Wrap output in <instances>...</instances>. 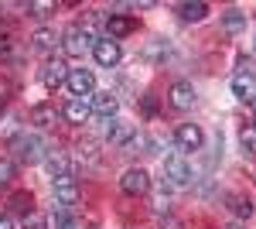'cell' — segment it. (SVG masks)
<instances>
[{
    "mask_svg": "<svg viewBox=\"0 0 256 229\" xmlns=\"http://www.w3.org/2000/svg\"><path fill=\"white\" fill-rule=\"evenodd\" d=\"M65 89L72 93V99H86V96L96 93V76H92L89 69H68Z\"/></svg>",
    "mask_w": 256,
    "mask_h": 229,
    "instance_id": "1",
    "label": "cell"
},
{
    "mask_svg": "<svg viewBox=\"0 0 256 229\" xmlns=\"http://www.w3.org/2000/svg\"><path fill=\"white\" fill-rule=\"evenodd\" d=\"M92 45H96V38H92L86 28H79V24L62 35V48H65V55H72V58H79L82 52H89Z\"/></svg>",
    "mask_w": 256,
    "mask_h": 229,
    "instance_id": "2",
    "label": "cell"
},
{
    "mask_svg": "<svg viewBox=\"0 0 256 229\" xmlns=\"http://www.w3.org/2000/svg\"><path fill=\"white\" fill-rule=\"evenodd\" d=\"M164 178H168L174 188L192 185V164L184 161V154H171V157L164 161Z\"/></svg>",
    "mask_w": 256,
    "mask_h": 229,
    "instance_id": "3",
    "label": "cell"
},
{
    "mask_svg": "<svg viewBox=\"0 0 256 229\" xmlns=\"http://www.w3.org/2000/svg\"><path fill=\"white\" fill-rule=\"evenodd\" d=\"M92 58H96L99 69H113V65H120V58H123V48L113 38H99L92 45Z\"/></svg>",
    "mask_w": 256,
    "mask_h": 229,
    "instance_id": "4",
    "label": "cell"
},
{
    "mask_svg": "<svg viewBox=\"0 0 256 229\" xmlns=\"http://www.w3.org/2000/svg\"><path fill=\"white\" fill-rule=\"evenodd\" d=\"M41 137L38 134H18L14 137V151H18V161L24 164H38L41 161Z\"/></svg>",
    "mask_w": 256,
    "mask_h": 229,
    "instance_id": "5",
    "label": "cell"
},
{
    "mask_svg": "<svg viewBox=\"0 0 256 229\" xmlns=\"http://www.w3.org/2000/svg\"><path fill=\"white\" fill-rule=\"evenodd\" d=\"M174 144H178V151H202L205 134H202L198 123H181V127L174 130Z\"/></svg>",
    "mask_w": 256,
    "mask_h": 229,
    "instance_id": "6",
    "label": "cell"
},
{
    "mask_svg": "<svg viewBox=\"0 0 256 229\" xmlns=\"http://www.w3.org/2000/svg\"><path fill=\"white\" fill-rule=\"evenodd\" d=\"M120 188L126 191V195H147L150 191V174L144 171V168H126L123 178H120Z\"/></svg>",
    "mask_w": 256,
    "mask_h": 229,
    "instance_id": "7",
    "label": "cell"
},
{
    "mask_svg": "<svg viewBox=\"0 0 256 229\" xmlns=\"http://www.w3.org/2000/svg\"><path fill=\"white\" fill-rule=\"evenodd\" d=\"M232 96L246 106H256V72H236L232 76Z\"/></svg>",
    "mask_w": 256,
    "mask_h": 229,
    "instance_id": "8",
    "label": "cell"
},
{
    "mask_svg": "<svg viewBox=\"0 0 256 229\" xmlns=\"http://www.w3.org/2000/svg\"><path fill=\"white\" fill-rule=\"evenodd\" d=\"M65 79H68V65L62 58H48L44 69H41V82L48 89H58V86H65Z\"/></svg>",
    "mask_w": 256,
    "mask_h": 229,
    "instance_id": "9",
    "label": "cell"
},
{
    "mask_svg": "<svg viewBox=\"0 0 256 229\" xmlns=\"http://www.w3.org/2000/svg\"><path fill=\"white\" fill-rule=\"evenodd\" d=\"M89 110H92L96 116H102V120H110V116H116L120 99L113 93H92L89 96Z\"/></svg>",
    "mask_w": 256,
    "mask_h": 229,
    "instance_id": "10",
    "label": "cell"
},
{
    "mask_svg": "<svg viewBox=\"0 0 256 229\" xmlns=\"http://www.w3.org/2000/svg\"><path fill=\"white\" fill-rule=\"evenodd\" d=\"M55 198H58V205H76L79 202V185H76L72 174L55 178Z\"/></svg>",
    "mask_w": 256,
    "mask_h": 229,
    "instance_id": "11",
    "label": "cell"
},
{
    "mask_svg": "<svg viewBox=\"0 0 256 229\" xmlns=\"http://www.w3.org/2000/svg\"><path fill=\"white\" fill-rule=\"evenodd\" d=\"M168 99H171V106H174V110H192V103H195V86L181 79V82H174V86H171Z\"/></svg>",
    "mask_w": 256,
    "mask_h": 229,
    "instance_id": "12",
    "label": "cell"
},
{
    "mask_svg": "<svg viewBox=\"0 0 256 229\" xmlns=\"http://www.w3.org/2000/svg\"><path fill=\"white\" fill-rule=\"evenodd\" d=\"M62 116H65L72 127H82V123L92 116V110H89V103H86V99H68V103L62 106Z\"/></svg>",
    "mask_w": 256,
    "mask_h": 229,
    "instance_id": "13",
    "label": "cell"
},
{
    "mask_svg": "<svg viewBox=\"0 0 256 229\" xmlns=\"http://www.w3.org/2000/svg\"><path fill=\"white\" fill-rule=\"evenodd\" d=\"M106 31H110V38H113V41L126 38V35H134V31H137V18H123V14H110V21H106Z\"/></svg>",
    "mask_w": 256,
    "mask_h": 229,
    "instance_id": "14",
    "label": "cell"
},
{
    "mask_svg": "<svg viewBox=\"0 0 256 229\" xmlns=\"http://www.w3.org/2000/svg\"><path fill=\"white\" fill-rule=\"evenodd\" d=\"M134 137H137V127H134V123H113V127H110V144H113V147L130 144Z\"/></svg>",
    "mask_w": 256,
    "mask_h": 229,
    "instance_id": "15",
    "label": "cell"
},
{
    "mask_svg": "<svg viewBox=\"0 0 256 229\" xmlns=\"http://www.w3.org/2000/svg\"><path fill=\"white\" fill-rule=\"evenodd\" d=\"M178 14L184 21H205L208 18V4H202V0H195V4H178Z\"/></svg>",
    "mask_w": 256,
    "mask_h": 229,
    "instance_id": "16",
    "label": "cell"
},
{
    "mask_svg": "<svg viewBox=\"0 0 256 229\" xmlns=\"http://www.w3.org/2000/svg\"><path fill=\"white\" fill-rule=\"evenodd\" d=\"M55 106H48V103H38V106H34V110H31V123H34V127H52V123H55Z\"/></svg>",
    "mask_w": 256,
    "mask_h": 229,
    "instance_id": "17",
    "label": "cell"
},
{
    "mask_svg": "<svg viewBox=\"0 0 256 229\" xmlns=\"http://www.w3.org/2000/svg\"><path fill=\"white\" fill-rule=\"evenodd\" d=\"M44 164H48V171H52V178H62V174H72V171H68V157H65V151H52Z\"/></svg>",
    "mask_w": 256,
    "mask_h": 229,
    "instance_id": "18",
    "label": "cell"
},
{
    "mask_svg": "<svg viewBox=\"0 0 256 229\" xmlns=\"http://www.w3.org/2000/svg\"><path fill=\"white\" fill-rule=\"evenodd\" d=\"M222 24H226V31H242V28H246V14H242L239 7H229V11L222 14Z\"/></svg>",
    "mask_w": 256,
    "mask_h": 229,
    "instance_id": "19",
    "label": "cell"
},
{
    "mask_svg": "<svg viewBox=\"0 0 256 229\" xmlns=\"http://www.w3.org/2000/svg\"><path fill=\"white\" fill-rule=\"evenodd\" d=\"M229 202H232V205H229V209L236 212L239 219H250V215H253V202H250V198H246V195H232V198H229Z\"/></svg>",
    "mask_w": 256,
    "mask_h": 229,
    "instance_id": "20",
    "label": "cell"
},
{
    "mask_svg": "<svg viewBox=\"0 0 256 229\" xmlns=\"http://www.w3.org/2000/svg\"><path fill=\"white\" fill-rule=\"evenodd\" d=\"M55 31H48V28H38L34 31V48H41V52H48V48H55Z\"/></svg>",
    "mask_w": 256,
    "mask_h": 229,
    "instance_id": "21",
    "label": "cell"
},
{
    "mask_svg": "<svg viewBox=\"0 0 256 229\" xmlns=\"http://www.w3.org/2000/svg\"><path fill=\"white\" fill-rule=\"evenodd\" d=\"M14 174H18V164H14L10 157H0V185H10Z\"/></svg>",
    "mask_w": 256,
    "mask_h": 229,
    "instance_id": "22",
    "label": "cell"
},
{
    "mask_svg": "<svg viewBox=\"0 0 256 229\" xmlns=\"http://www.w3.org/2000/svg\"><path fill=\"white\" fill-rule=\"evenodd\" d=\"M239 144H242V151H246V154H253V157H256V127H246V130L239 134Z\"/></svg>",
    "mask_w": 256,
    "mask_h": 229,
    "instance_id": "23",
    "label": "cell"
},
{
    "mask_svg": "<svg viewBox=\"0 0 256 229\" xmlns=\"http://www.w3.org/2000/svg\"><path fill=\"white\" fill-rule=\"evenodd\" d=\"M28 11H31L34 18H44V14H52V11H55V4H48V0H38V4H28Z\"/></svg>",
    "mask_w": 256,
    "mask_h": 229,
    "instance_id": "24",
    "label": "cell"
},
{
    "mask_svg": "<svg viewBox=\"0 0 256 229\" xmlns=\"http://www.w3.org/2000/svg\"><path fill=\"white\" fill-rule=\"evenodd\" d=\"M10 205H14V209H18V212H24V219H28V212H31V198H28V195H24V191H20V195H14V198H10Z\"/></svg>",
    "mask_w": 256,
    "mask_h": 229,
    "instance_id": "25",
    "label": "cell"
},
{
    "mask_svg": "<svg viewBox=\"0 0 256 229\" xmlns=\"http://www.w3.org/2000/svg\"><path fill=\"white\" fill-rule=\"evenodd\" d=\"M55 229H76V219H72L68 212H58V215H55Z\"/></svg>",
    "mask_w": 256,
    "mask_h": 229,
    "instance_id": "26",
    "label": "cell"
},
{
    "mask_svg": "<svg viewBox=\"0 0 256 229\" xmlns=\"http://www.w3.org/2000/svg\"><path fill=\"white\" fill-rule=\"evenodd\" d=\"M160 229H181V222H178V219H164V222H160Z\"/></svg>",
    "mask_w": 256,
    "mask_h": 229,
    "instance_id": "27",
    "label": "cell"
},
{
    "mask_svg": "<svg viewBox=\"0 0 256 229\" xmlns=\"http://www.w3.org/2000/svg\"><path fill=\"white\" fill-rule=\"evenodd\" d=\"M0 229H14V219L10 215H0Z\"/></svg>",
    "mask_w": 256,
    "mask_h": 229,
    "instance_id": "28",
    "label": "cell"
},
{
    "mask_svg": "<svg viewBox=\"0 0 256 229\" xmlns=\"http://www.w3.org/2000/svg\"><path fill=\"white\" fill-rule=\"evenodd\" d=\"M226 229H242V222H229V226H226Z\"/></svg>",
    "mask_w": 256,
    "mask_h": 229,
    "instance_id": "29",
    "label": "cell"
},
{
    "mask_svg": "<svg viewBox=\"0 0 256 229\" xmlns=\"http://www.w3.org/2000/svg\"><path fill=\"white\" fill-rule=\"evenodd\" d=\"M253 52H256V41H253Z\"/></svg>",
    "mask_w": 256,
    "mask_h": 229,
    "instance_id": "30",
    "label": "cell"
},
{
    "mask_svg": "<svg viewBox=\"0 0 256 229\" xmlns=\"http://www.w3.org/2000/svg\"><path fill=\"white\" fill-rule=\"evenodd\" d=\"M253 127H256V116H253Z\"/></svg>",
    "mask_w": 256,
    "mask_h": 229,
    "instance_id": "31",
    "label": "cell"
}]
</instances>
